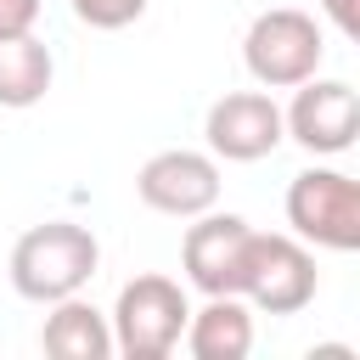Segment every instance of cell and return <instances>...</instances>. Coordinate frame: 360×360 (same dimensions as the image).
<instances>
[{"instance_id":"6da1fadb","label":"cell","mask_w":360,"mask_h":360,"mask_svg":"<svg viewBox=\"0 0 360 360\" xmlns=\"http://www.w3.org/2000/svg\"><path fill=\"white\" fill-rule=\"evenodd\" d=\"M101 264V242L73 225V219H45V225H28L11 248V287L28 298V304H56V298H73L90 287Z\"/></svg>"},{"instance_id":"7a4b0ae2","label":"cell","mask_w":360,"mask_h":360,"mask_svg":"<svg viewBox=\"0 0 360 360\" xmlns=\"http://www.w3.org/2000/svg\"><path fill=\"white\" fill-rule=\"evenodd\" d=\"M186 315H191V304H186L180 281H169V276H135V281H124L118 304L107 315L112 354H124V360H169L180 349Z\"/></svg>"},{"instance_id":"3957f363","label":"cell","mask_w":360,"mask_h":360,"mask_svg":"<svg viewBox=\"0 0 360 360\" xmlns=\"http://www.w3.org/2000/svg\"><path fill=\"white\" fill-rule=\"evenodd\" d=\"M321 56H326V39H321V22L298 6H270L248 22V39H242V62L253 73V84L264 90H292L304 79L321 73Z\"/></svg>"},{"instance_id":"277c9868","label":"cell","mask_w":360,"mask_h":360,"mask_svg":"<svg viewBox=\"0 0 360 360\" xmlns=\"http://www.w3.org/2000/svg\"><path fill=\"white\" fill-rule=\"evenodd\" d=\"M287 225L298 242L326 253L360 248V186L343 169H304L287 186Z\"/></svg>"},{"instance_id":"5b68a950","label":"cell","mask_w":360,"mask_h":360,"mask_svg":"<svg viewBox=\"0 0 360 360\" xmlns=\"http://www.w3.org/2000/svg\"><path fill=\"white\" fill-rule=\"evenodd\" d=\"M321 276H315V253L298 236L281 231H253L248 242V270H242V298L264 315H298L315 298Z\"/></svg>"},{"instance_id":"8992f818","label":"cell","mask_w":360,"mask_h":360,"mask_svg":"<svg viewBox=\"0 0 360 360\" xmlns=\"http://www.w3.org/2000/svg\"><path fill=\"white\" fill-rule=\"evenodd\" d=\"M135 197L152 214L169 219H197L219 202V158L214 152H191V146H169L152 152L135 174Z\"/></svg>"},{"instance_id":"52a82bcc","label":"cell","mask_w":360,"mask_h":360,"mask_svg":"<svg viewBox=\"0 0 360 360\" xmlns=\"http://www.w3.org/2000/svg\"><path fill=\"white\" fill-rule=\"evenodd\" d=\"M287 141H298L315 158H338L360 135V96L349 79H304L292 84V107L281 112Z\"/></svg>"},{"instance_id":"ba28073f","label":"cell","mask_w":360,"mask_h":360,"mask_svg":"<svg viewBox=\"0 0 360 360\" xmlns=\"http://www.w3.org/2000/svg\"><path fill=\"white\" fill-rule=\"evenodd\" d=\"M248 242H253V225L242 214H197V225L186 231L180 242V270L186 281L214 298V292H236L242 298V270H248Z\"/></svg>"},{"instance_id":"9c48e42d","label":"cell","mask_w":360,"mask_h":360,"mask_svg":"<svg viewBox=\"0 0 360 360\" xmlns=\"http://www.w3.org/2000/svg\"><path fill=\"white\" fill-rule=\"evenodd\" d=\"M202 135H208V152L225 158V163H259L270 158L287 129H281V107L264 96V90H231L208 107L202 118Z\"/></svg>"},{"instance_id":"30bf717a","label":"cell","mask_w":360,"mask_h":360,"mask_svg":"<svg viewBox=\"0 0 360 360\" xmlns=\"http://www.w3.org/2000/svg\"><path fill=\"white\" fill-rule=\"evenodd\" d=\"M180 338L197 360H248L253 354V309L236 292H214L202 309L186 315Z\"/></svg>"},{"instance_id":"8fae6325","label":"cell","mask_w":360,"mask_h":360,"mask_svg":"<svg viewBox=\"0 0 360 360\" xmlns=\"http://www.w3.org/2000/svg\"><path fill=\"white\" fill-rule=\"evenodd\" d=\"M39 349L51 360H107L112 354V326L96 304H84L79 292L73 298H56L51 315H45V332H39Z\"/></svg>"},{"instance_id":"7c38bea8","label":"cell","mask_w":360,"mask_h":360,"mask_svg":"<svg viewBox=\"0 0 360 360\" xmlns=\"http://www.w3.org/2000/svg\"><path fill=\"white\" fill-rule=\"evenodd\" d=\"M51 73H56V62H51L45 39H34V28L0 39V107H11V112L39 107L51 90Z\"/></svg>"},{"instance_id":"4fadbf2b","label":"cell","mask_w":360,"mask_h":360,"mask_svg":"<svg viewBox=\"0 0 360 360\" xmlns=\"http://www.w3.org/2000/svg\"><path fill=\"white\" fill-rule=\"evenodd\" d=\"M141 11H146V0H73V17H79L84 28H101V34L129 28Z\"/></svg>"},{"instance_id":"5bb4252c","label":"cell","mask_w":360,"mask_h":360,"mask_svg":"<svg viewBox=\"0 0 360 360\" xmlns=\"http://www.w3.org/2000/svg\"><path fill=\"white\" fill-rule=\"evenodd\" d=\"M39 22V0H0V39L6 34H28Z\"/></svg>"},{"instance_id":"9a60e30c","label":"cell","mask_w":360,"mask_h":360,"mask_svg":"<svg viewBox=\"0 0 360 360\" xmlns=\"http://www.w3.org/2000/svg\"><path fill=\"white\" fill-rule=\"evenodd\" d=\"M321 11L343 39H360V0H321Z\"/></svg>"}]
</instances>
